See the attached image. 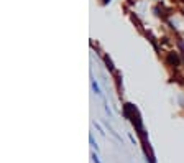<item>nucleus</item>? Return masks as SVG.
I'll return each mask as SVG.
<instances>
[{
	"label": "nucleus",
	"mask_w": 184,
	"mask_h": 163,
	"mask_svg": "<svg viewBox=\"0 0 184 163\" xmlns=\"http://www.w3.org/2000/svg\"><path fill=\"white\" fill-rule=\"evenodd\" d=\"M91 88H92V91H94V94H97V96H102L100 86H99V83L96 81V78H94V76H91Z\"/></svg>",
	"instance_id": "nucleus-1"
},
{
	"label": "nucleus",
	"mask_w": 184,
	"mask_h": 163,
	"mask_svg": "<svg viewBox=\"0 0 184 163\" xmlns=\"http://www.w3.org/2000/svg\"><path fill=\"white\" fill-rule=\"evenodd\" d=\"M168 59H169V63H173L174 66H178V64H179V56H178V53H174V51L168 54Z\"/></svg>",
	"instance_id": "nucleus-2"
},
{
	"label": "nucleus",
	"mask_w": 184,
	"mask_h": 163,
	"mask_svg": "<svg viewBox=\"0 0 184 163\" xmlns=\"http://www.w3.org/2000/svg\"><path fill=\"white\" fill-rule=\"evenodd\" d=\"M104 63H105V68H107V69H109L110 73H113V71H115V68H113V63H112V59H110L109 56H107V54H105V56H104Z\"/></svg>",
	"instance_id": "nucleus-3"
},
{
	"label": "nucleus",
	"mask_w": 184,
	"mask_h": 163,
	"mask_svg": "<svg viewBox=\"0 0 184 163\" xmlns=\"http://www.w3.org/2000/svg\"><path fill=\"white\" fill-rule=\"evenodd\" d=\"M89 142H91V147L94 148V150L99 152V145H97V142L94 140V137H92V135H89Z\"/></svg>",
	"instance_id": "nucleus-4"
},
{
	"label": "nucleus",
	"mask_w": 184,
	"mask_h": 163,
	"mask_svg": "<svg viewBox=\"0 0 184 163\" xmlns=\"http://www.w3.org/2000/svg\"><path fill=\"white\" fill-rule=\"evenodd\" d=\"M104 109H105V112H107V115H109V119H112V110H110V107L105 99H104Z\"/></svg>",
	"instance_id": "nucleus-5"
},
{
	"label": "nucleus",
	"mask_w": 184,
	"mask_h": 163,
	"mask_svg": "<svg viewBox=\"0 0 184 163\" xmlns=\"http://www.w3.org/2000/svg\"><path fill=\"white\" fill-rule=\"evenodd\" d=\"M91 157H92V162H94V163H102L100 160H99V155H97V152H92Z\"/></svg>",
	"instance_id": "nucleus-6"
},
{
	"label": "nucleus",
	"mask_w": 184,
	"mask_h": 163,
	"mask_svg": "<svg viewBox=\"0 0 184 163\" xmlns=\"http://www.w3.org/2000/svg\"><path fill=\"white\" fill-rule=\"evenodd\" d=\"M94 125H96V129H97V130H99V132H100V134H102V135H105L104 129H102V127H100V125H99V124H97V122H94Z\"/></svg>",
	"instance_id": "nucleus-7"
},
{
	"label": "nucleus",
	"mask_w": 184,
	"mask_h": 163,
	"mask_svg": "<svg viewBox=\"0 0 184 163\" xmlns=\"http://www.w3.org/2000/svg\"><path fill=\"white\" fill-rule=\"evenodd\" d=\"M179 48L183 50V54H184V41H183V40H179Z\"/></svg>",
	"instance_id": "nucleus-8"
}]
</instances>
